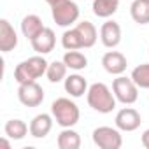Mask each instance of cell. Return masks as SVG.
<instances>
[{
    "label": "cell",
    "instance_id": "cell-1",
    "mask_svg": "<svg viewBox=\"0 0 149 149\" xmlns=\"http://www.w3.org/2000/svg\"><path fill=\"white\" fill-rule=\"evenodd\" d=\"M86 100H88V105L100 112V114H109L116 109V97L112 93V90L104 84V83H93L90 88H88V93H86Z\"/></svg>",
    "mask_w": 149,
    "mask_h": 149
},
{
    "label": "cell",
    "instance_id": "cell-2",
    "mask_svg": "<svg viewBox=\"0 0 149 149\" xmlns=\"http://www.w3.org/2000/svg\"><path fill=\"white\" fill-rule=\"evenodd\" d=\"M47 65H49V63L46 61L44 54L30 56L28 60H23L21 63H18V67L14 68V81H16L18 84L37 81L39 77L46 76Z\"/></svg>",
    "mask_w": 149,
    "mask_h": 149
},
{
    "label": "cell",
    "instance_id": "cell-3",
    "mask_svg": "<svg viewBox=\"0 0 149 149\" xmlns=\"http://www.w3.org/2000/svg\"><path fill=\"white\" fill-rule=\"evenodd\" d=\"M51 114H53L56 125H60L61 128L76 126L81 118V111H79L77 104L67 97H60L51 104Z\"/></svg>",
    "mask_w": 149,
    "mask_h": 149
},
{
    "label": "cell",
    "instance_id": "cell-4",
    "mask_svg": "<svg viewBox=\"0 0 149 149\" xmlns=\"http://www.w3.org/2000/svg\"><path fill=\"white\" fill-rule=\"evenodd\" d=\"M79 6L74 0H61V2L51 6V16L54 19V23L61 28H67L70 25H74L79 19Z\"/></svg>",
    "mask_w": 149,
    "mask_h": 149
},
{
    "label": "cell",
    "instance_id": "cell-5",
    "mask_svg": "<svg viewBox=\"0 0 149 149\" xmlns=\"http://www.w3.org/2000/svg\"><path fill=\"white\" fill-rule=\"evenodd\" d=\"M112 93L118 102L125 105H132L139 98V86L133 83L132 77H125L121 74V76H118L112 81Z\"/></svg>",
    "mask_w": 149,
    "mask_h": 149
},
{
    "label": "cell",
    "instance_id": "cell-6",
    "mask_svg": "<svg viewBox=\"0 0 149 149\" xmlns=\"http://www.w3.org/2000/svg\"><path fill=\"white\" fill-rule=\"evenodd\" d=\"M93 144L100 149H119L123 146V135L119 128L112 126H98L91 133Z\"/></svg>",
    "mask_w": 149,
    "mask_h": 149
},
{
    "label": "cell",
    "instance_id": "cell-7",
    "mask_svg": "<svg viewBox=\"0 0 149 149\" xmlns=\"http://www.w3.org/2000/svg\"><path fill=\"white\" fill-rule=\"evenodd\" d=\"M18 100L25 107H39L44 102V90L37 81L32 83H23L18 88Z\"/></svg>",
    "mask_w": 149,
    "mask_h": 149
},
{
    "label": "cell",
    "instance_id": "cell-8",
    "mask_svg": "<svg viewBox=\"0 0 149 149\" xmlns=\"http://www.w3.org/2000/svg\"><path fill=\"white\" fill-rule=\"evenodd\" d=\"M140 123H142V118L139 111H135L133 107H123L121 111H118L114 118V125L121 132H135L140 126Z\"/></svg>",
    "mask_w": 149,
    "mask_h": 149
},
{
    "label": "cell",
    "instance_id": "cell-9",
    "mask_svg": "<svg viewBox=\"0 0 149 149\" xmlns=\"http://www.w3.org/2000/svg\"><path fill=\"white\" fill-rule=\"evenodd\" d=\"M102 67H104V70L107 74H111V76H121L128 67V61H126V56L123 53L107 51L102 56Z\"/></svg>",
    "mask_w": 149,
    "mask_h": 149
},
{
    "label": "cell",
    "instance_id": "cell-10",
    "mask_svg": "<svg viewBox=\"0 0 149 149\" xmlns=\"http://www.w3.org/2000/svg\"><path fill=\"white\" fill-rule=\"evenodd\" d=\"M100 40L109 49L118 47L119 42H121V26H119V23H116L112 19L105 21L100 26Z\"/></svg>",
    "mask_w": 149,
    "mask_h": 149
},
{
    "label": "cell",
    "instance_id": "cell-11",
    "mask_svg": "<svg viewBox=\"0 0 149 149\" xmlns=\"http://www.w3.org/2000/svg\"><path fill=\"white\" fill-rule=\"evenodd\" d=\"M32 47L37 54H47L54 49V44H56V35L53 32V28H44L37 37H33L32 40Z\"/></svg>",
    "mask_w": 149,
    "mask_h": 149
},
{
    "label": "cell",
    "instance_id": "cell-12",
    "mask_svg": "<svg viewBox=\"0 0 149 149\" xmlns=\"http://www.w3.org/2000/svg\"><path fill=\"white\" fill-rule=\"evenodd\" d=\"M53 114H37L32 121H30V135L33 139H44L49 135V132L53 130Z\"/></svg>",
    "mask_w": 149,
    "mask_h": 149
},
{
    "label": "cell",
    "instance_id": "cell-13",
    "mask_svg": "<svg viewBox=\"0 0 149 149\" xmlns=\"http://www.w3.org/2000/svg\"><path fill=\"white\" fill-rule=\"evenodd\" d=\"M18 46V33L7 19H0V51L9 53Z\"/></svg>",
    "mask_w": 149,
    "mask_h": 149
},
{
    "label": "cell",
    "instance_id": "cell-14",
    "mask_svg": "<svg viewBox=\"0 0 149 149\" xmlns=\"http://www.w3.org/2000/svg\"><path fill=\"white\" fill-rule=\"evenodd\" d=\"M63 86H65V91L72 97V98H79L83 97L84 93H88V81L81 76V74H70V76L65 77L63 81Z\"/></svg>",
    "mask_w": 149,
    "mask_h": 149
},
{
    "label": "cell",
    "instance_id": "cell-15",
    "mask_svg": "<svg viewBox=\"0 0 149 149\" xmlns=\"http://www.w3.org/2000/svg\"><path fill=\"white\" fill-rule=\"evenodd\" d=\"M44 28L46 26L42 25V19L37 14H28V16H25L21 19V32H23V35L28 40H32L33 37H37Z\"/></svg>",
    "mask_w": 149,
    "mask_h": 149
},
{
    "label": "cell",
    "instance_id": "cell-16",
    "mask_svg": "<svg viewBox=\"0 0 149 149\" xmlns=\"http://www.w3.org/2000/svg\"><path fill=\"white\" fill-rule=\"evenodd\" d=\"M56 144L60 149H79L81 147V135L72 128H63L56 139Z\"/></svg>",
    "mask_w": 149,
    "mask_h": 149
},
{
    "label": "cell",
    "instance_id": "cell-17",
    "mask_svg": "<svg viewBox=\"0 0 149 149\" xmlns=\"http://www.w3.org/2000/svg\"><path fill=\"white\" fill-rule=\"evenodd\" d=\"M76 28H77V32H79V35H81V39H83L84 49L93 47L95 42H97V39H98V32H97L95 25H93L91 21H81V23L76 25Z\"/></svg>",
    "mask_w": 149,
    "mask_h": 149
},
{
    "label": "cell",
    "instance_id": "cell-18",
    "mask_svg": "<svg viewBox=\"0 0 149 149\" xmlns=\"http://www.w3.org/2000/svg\"><path fill=\"white\" fill-rule=\"evenodd\" d=\"M4 132L9 139L13 140H21L26 137V133L30 132V126L23 121V119H9L4 126Z\"/></svg>",
    "mask_w": 149,
    "mask_h": 149
},
{
    "label": "cell",
    "instance_id": "cell-19",
    "mask_svg": "<svg viewBox=\"0 0 149 149\" xmlns=\"http://www.w3.org/2000/svg\"><path fill=\"white\" fill-rule=\"evenodd\" d=\"M119 7V0H93V14L97 18H111Z\"/></svg>",
    "mask_w": 149,
    "mask_h": 149
},
{
    "label": "cell",
    "instance_id": "cell-20",
    "mask_svg": "<svg viewBox=\"0 0 149 149\" xmlns=\"http://www.w3.org/2000/svg\"><path fill=\"white\" fill-rule=\"evenodd\" d=\"M130 16L137 25H149V2L133 0V4L130 7Z\"/></svg>",
    "mask_w": 149,
    "mask_h": 149
},
{
    "label": "cell",
    "instance_id": "cell-21",
    "mask_svg": "<svg viewBox=\"0 0 149 149\" xmlns=\"http://www.w3.org/2000/svg\"><path fill=\"white\" fill-rule=\"evenodd\" d=\"M63 61H65V65H67L70 70H76V72L84 70V68L88 67V58H86V54H83L79 49L67 51V53L63 54Z\"/></svg>",
    "mask_w": 149,
    "mask_h": 149
},
{
    "label": "cell",
    "instance_id": "cell-22",
    "mask_svg": "<svg viewBox=\"0 0 149 149\" xmlns=\"http://www.w3.org/2000/svg\"><path fill=\"white\" fill-rule=\"evenodd\" d=\"M67 70H68V67L65 65V61L61 60V61H58V60H54V61H51L49 65H47V70H46V77H47V81L49 83H61V81H65V77H67Z\"/></svg>",
    "mask_w": 149,
    "mask_h": 149
},
{
    "label": "cell",
    "instance_id": "cell-23",
    "mask_svg": "<svg viewBox=\"0 0 149 149\" xmlns=\"http://www.w3.org/2000/svg\"><path fill=\"white\" fill-rule=\"evenodd\" d=\"M61 46H63V49H67V51H72V49H84L83 39H81V35H79V32H77L76 26L63 32V35H61Z\"/></svg>",
    "mask_w": 149,
    "mask_h": 149
},
{
    "label": "cell",
    "instance_id": "cell-24",
    "mask_svg": "<svg viewBox=\"0 0 149 149\" xmlns=\"http://www.w3.org/2000/svg\"><path fill=\"white\" fill-rule=\"evenodd\" d=\"M133 83L142 88V90H149V63H140L132 70V76Z\"/></svg>",
    "mask_w": 149,
    "mask_h": 149
},
{
    "label": "cell",
    "instance_id": "cell-25",
    "mask_svg": "<svg viewBox=\"0 0 149 149\" xmlns=\"http://www.w3.org/2000/svg\"><path fill=\"white\" fill-rule=\"evenodd\" d=\"M140 142H142V146H144L146 149H149V128L144 130V133H142V137H140Z\"/></svg>",
    "mask_w": 149,
    "mask_h": 149
},
{
    "label": "cell",
    "instance_id": "cell-26",
    "mask_svg": "<svg viewBox=\"0 0 149 149\" xmlns=\"http://www.w3.org/2000/svg\"><path fill=\"white\" fill-rule=\"evenodd\" d=\"M46 2H47L49 6H54V4H58V2H61V0H46Z\"/></svg>",
    "mask_w": 149,
    "mask_h": 149
},
{
    "label": "cell",
    "instance_id": "cell-27",
    "mask_svg": "<svg viewBox=\"0 0 149 149\" xmlns=\"http://www.w3.org/2000/svg\"><path fill=\"white\" fill-rule=\"evenodd\" d=\"M146 2H149V0H146Z\"/></svg>",
    "mask_w": 149,
    "mask_h": 149
}]
</instances>
